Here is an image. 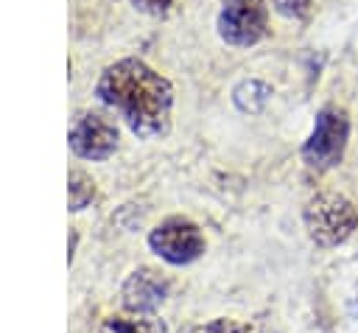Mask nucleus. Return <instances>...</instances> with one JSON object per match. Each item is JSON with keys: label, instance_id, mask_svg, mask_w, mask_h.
I'll use <instances>...</instances> for the list:
<instances>
[{"label": "nucleus", "instance_id": "1", "mask_svg": "<svg viewBox=\"0 0 358 333\" xmlns=\"http://www.w3.org/2000/svg\"><path fill=\"white\" fill-rule=\"evenodd\" d=\"M95 95L101 104L115 109L137 137L151 140L165 134L173 106V90L145 62L123 59L109 64L98 78Z\"/></svg>", "mask_w": 358, "mask_h": 333}, {"label": "nucleus", "instance_id": "2", "mask_svg": "<svg viewBox=\"0 0 358 333\" xmlns=\"http://www.w3.org/2000/svg\"><path fill=\"white\" fill-rule=\"evenodd\" d=\"M305 229L319 246H338L358 229V207L341 193H316L305 210Z\"/></svg>", "mask_w": 358, "mask_h": 333}, {"label": "nucleus", "instance_id": "3", "mask_svg": "<svg viewBox=\"0 0 358 333\" xmlns=\"http://www.w3.org/2000/svg\"><path fill=\"white\" fill-rule=\"evenodd\" d=\"M350 137V118L338 106H322L313 120V132L302 146V160L308 168L327 171L341 162Z\"/></svg>", "mask_w": 358, "mask_h": 333}, {"label": "nucleus", "instance_id": "4", "mask_svg": "<svg viewBox=\"0 0 358 333\" xmlns=\"http://www.w3.org/2000/svg\"><path fill=\"white\" fill-rule=\"evenodd\" d=\"M268 8L263 0H221L218 36L229 45L249 48L266 36Z\"/></svg>", "mask_w": 358, "mask_h": 333}, {"label": "nucleus", "instance_id": "5", "mask_svg": "<svg viewBox=\"0 0 358 333\" xmlns=\"http://www.w3.org/2000/svg\"><path fill=\"white\" fill-rule=\"evenodd\" d=\"M148 246L162 260H168L173 266H185V263H193L196 257H201L204 235H201V229L193 221L173 215V218H165L159 227L151 229Z\"/></svg>", "mask_w": 358, "mask_h": 333}, {"label": "nucleus", "instance_id": "6", "mask_svg": "<svg viewBox=\"0 0 358 333\" xmlns=\"http://www.w3.org/2000/svg\"><path fill=\"white\" fill-rule=\"evenodd\" d=\"M70 148L84 160H106L117 148V129L98 112H84L70 126Z\"/></svg>", "mask_w": 358, "mask_h": 333}, {"label": "nucleus", "instance_id": "7", "mask_svg": "<svg viewBox=\"0 0 358 333\" xmlns=\"http://www.w3.org/2000/svg\"><path fill=\"white\" fill-rule=\"evenodd\" d=\"M123 305L134 313H145L151 308H157L165 294H168V283L165 277H159L154 269H137L126 283H123Z\"/></svg>", "mask_w": 358, "mask_h": 333}, {"label": "nucleus", "instance_id": "8", "mask_svg": "<svg viewBox=\"0 0 358 333\" xmlns=\"http://www.w3.org/2000/svg\"><path fill=\"white\" fill-rule=\"evenodd\" d=\"M103 333H165V325L154 316H112L103 322Z\"/></svg>", "mask_w": 358, "mask_h": 333}, {"label": "nucleus", "instance_id": "9", "mask_svg": "<svg viewBox=\"0 0 358 333\" xmlns=\"http://www.w3.org/2000/svg\"><path fill=\"white\" fill-rule=\"evenodd\" d=\"M67 185H70L67 187V193H70V210H84L92 201V196H95L92 179L87 173H81V171H70Z\"/></svg>", "mask_w": 358, "mask_h": 333}, {"label": "nucleus", "instance_id": "10", "mask_svg": "<svg viewBox=\"0 0 358 333\" xmlns=\"http://www.w3.org/2000/svg\"><path fill=\"white\" fill-rule=\"evenodd\" d=\"M255 95H257V98H268L271 90H268L266 84H260V81H243L241 87H235V104H238L243 112H257V109L263 106L260 101H255Z\"/></svg>", "mask_w": 358, "mask_h": 333}, {"label": "nucleus", "instance_id": "11", "mask_svg": "<svg viewBox=\"0 0 358 333\" xmlns=\"http://www.w3.org/2000/svg\"><path fill=\"white\" fill-rule=\"evenodd\" d=\"M271 3L282 17H294V20L308 17L313 8V0H271Z\"/></svg>", "mask_w": 358, "mask_h": 333}, {"label": "nucleus", "instance_id": "12", "mask_svg": "<svg viewBox=\"0 0 358 333\" xmlns=\"http://www.w3.org/2000/svg\"><path fill=\"white\" fill-rule=\"evenodd\" d=\"M190 333H246V327L232 322V319H213V322H207V325H201Z\"/></svg>", "mask_w": 358, "mask_h": 333}, {"label": "nucleus", "instance_id": "13", "mask_svg": "<svg viewBox=\"0 0 358 333\" xmlns=\"http://www.w3.org/2000/svg\"><path fill=\"white\" fill-rule=\"evenodd\" d=\"M131 6L145 14H165L173 6V0H131Z\"/></svg>", "mask_w": 358, "mask_h": 333}]
</instances>
